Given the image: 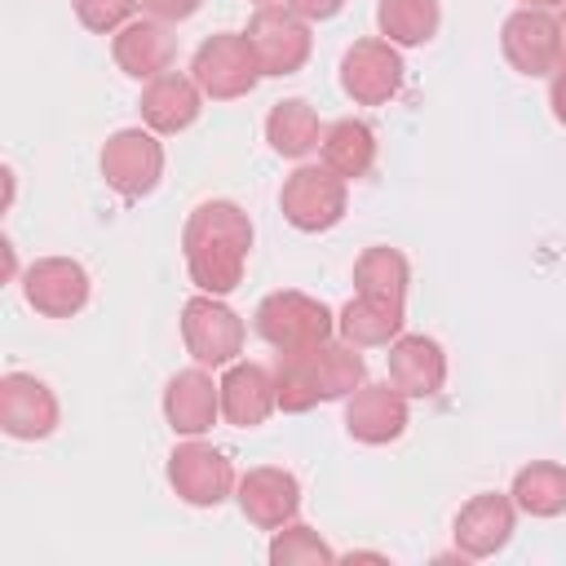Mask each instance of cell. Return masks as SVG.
Wrapping results in <instances>:
<instances>
[{"label": "cell", "instance_id": "obj_18", "mask_svg": "<svg viewBox=\"0 0 566 566\" xmlns=\"http://www.w3.org/2000/svg\"><path fill=\"white\" fill-rule=\"evenodd\" d=\"M279 407V389H274V371L261 363H230L221 376V416L234 429H256L265 424V416Z\"/></svg>", "mask_w": 566, "mask_h": 566}, {"label": "cell", "instance_id": "obj_7", "mask_svg": "<svg viewBox=\"0 0 566 566\" xmlns=\"http://www.w3.org/2000/svg\"><path fill=\"white\" fill-rule=\"evenodd\" d=\"M102 177L119 199H142L164 177V146L150 128H119L102 146Z\"/></svg>", "mask_w": 566, "mask_h": 566}, {"label": "cell", "instance_id": "obj_9", "mask_svg": "<svg viewBox=\"0 0 566 566\" xmlns=\"http://www.w3.org/2000/svg\"><path fill=\"white\" fill-rule=\"evenodd\" d=\"M402 57L389 40H354L340 57V88L358 106H385L402 88Z\"/></svg>", "mask_w": 566, "mask_h": 566}, {"label": "cell", "instance_id": "obj_28", "mask_svg": "<svg viewBox=\"0 0 566 566\" xmlns=\"http://www.w3.org/2000/svg\"><path fill=\"white\" fill-rule=\"evenodd\" d=\"M274 389H279V411H287V416H301V411L323 402L310 349H287L274 358Z\"/></svg>", "mask_w": 566, "mask_h": 566}, {"label": "cell", "instance_id": "obj_36", "mask_svg": "<svg viewBox=\"0 0 566 566\" xmlns=\"http://www.w3.org/2000/svg\"><path fill=\"white\" fill-rule=\"evenodd\" d=\"M261 4H274V0H256V9H261Z\"/></svg>", "mask_w": 566, "mask_h": 566}, {"label": "cell", "instance_id": "obj_6", "mask_svg": "<svg viewBox=\"0 0 566 566\" xmlns=\"http://www.w3.org/2000/svg\"><path fill=\"white\" fill-rule=\"evenodd\" d=\"M500 49L509 57V66L517 75H553L562 53H566V35H562V22L548 13V9H513L500 27Z\"/></svg>", "mask_w": 566, "mask_h": 566}, {"label": "cell", "instance_id": "obj_4", "mask_svg": "<svg viewBox=\"0 0 566 566\" xmlns=\"http://www.w3.org/2000/svg\"><path fill=\"white\" fill-rule=\"evenodd\" d=\"M181 340L199 367H230L243 354V318L221 296H190L181 305Z\"/></svg>", "mask_w": 566, "mask_h": 566}, {"label": "cell", "instance_id": "obj_17", "mask_svg": "<svg viewBox=\"0 0 566 566\" xmlns=\"http://www.w3.org/2000/svg\"><path fill=\"white\" fill-rule=\"evenodd\" d=\"M217 416H221V385H212V376L199 363L168 380V389H164V420L172 424V433L199 438V433L212 429Z\"/></svg>", "mask_w": 566, "mask_h": 566}, {"label": "cell", "instance_id": "obj_8", "mask_svg": "<svg viewBox=\"0 0 566 566\" xmlns=\"http://www.w3.org/2000/svg\"><path fill=\"white\" fill-rule=\"evenodd\" d=\"M243 35L261 62V75H296L314 49L305 18H296L287 4H261Z\"/></svg>", "mask_w": 566, "mask_h": 566}, {"label": "cell", "instance_id": "obj_20", "mask_svg": "<svg viewBox=\"0 0 566 566\" xmlns=\"http://www.w3.org/2000/svg\"><path fill=\"white\" fill-rule=\"evenodd\" d=\"M111 53H115V66L133 80H155L172 66V31L168 22L159 18H133L115 31L111 40Z\"/></svg>", "mask_w": 566, "mask_h": 566}, {"label": "cell", "instance_id": "obj_1", "mask_svg": "<svg viewBox=\"0 0 566 566\" xmlns=\"http://www.w3.org/2000/svg\"><path fill=\"white\" fill-rule=\"evenodd\" d=\"M181 252L190 283L208 296H226L243 283V265L252 252V221L230 199H208L186 217Z\"/></svg>", "mask_w": 566, "mask_h": 566}, {"label": "cell", "instance_id": "obj_25", "mask_svg": "<svg viewBox=\"0 0 566 566\" xmlns=\"http://www.w3.org/2000/svg\"><path fill=\"white\" fill-rule=\"evenodd\" d=\"M407 283H411V265H407V256L398 248H367L354 261V287H358V296L407 305Z\"/></svg>", "mask_w": 566, "mask_h": 566}, {"label": "cell", "instance_id": "obj_30", "mask_svg": "<svg viewBox=\"0 0 566 566\" xmlns=\"http://www.w3.org/2000/svg\"><path fill=\"white\" fill-rule=\"evenodd\" d=\"M71 4H75L80 27H88L97 35H111L124 22H133V9H137V0H71Z\"/></svg>", "mask_w": 566, "mask_h": 566}, {"label": "cell", "instance_id": "obj_3", "mask_svg": "<svg viewBox=\"0 0 566 566\" xmlns=\"http://www.w3.org/2000/svg\"><path fill=\"white\" fill-rule=\"evenodd\" d=\"M252 327L270 349L287 354V349H310V345L327 340L336 332V318L323 301H314L305 292H270V296H261Z\"/></svg>", "mask_w": 566, "mask_h": 566}, {"label": "cell", "instance_id": "obj_2", "mask_svg": "<svg viewBox=\"0 0 566 566\" xmlns=\"http://www.w3.org/2000/svg\"><path fill=\"white\" fill-rule=\"evenodd\" d=\"M190 80L203 88V97L212 102H234V97H248L261 80V62L248 44L243 31H217L208 35L195 57H190Z\"/></svg>", "mask_w": 566, "mask_h": 566}, {"label": "cell", "instance_id": "obj_27", "mask_svg": "<svg viewBox=\"0 0 566 566\" xmlns=\"http://www.w3.org/2000/svg\"><path fill=\"white\" fill-rule=\"evenodd\" d=\"M438 22H442L438 0H380L376 4V27L398 49L429 44L438 35Z\"/></svg>", "mask_w": 566, "mask_h": 566}, {"label": "cell", "instance_id": "obj_5", "mask_svg": "<svg viewBox=\"0 0 566 566\" xmlns=\"http://www.w3.org/2000/svg\"><path fill=\"white\" fill-rule=\"evenodd\" d=\"M279 208H283L287 226H296L301 234L332 230L345 217V177H336L327 164H301L283 181Z\"/></svg>", "mask_w": 566, "mask_h": 566}, {"label": "cell", "instance_id": "obj_34", "mask_svg": "<svg viewBox=\"0 0 566 566\" xmlns=\"http://www.w3.org/2000/svg\"><path fill=\"white\" fill-rule=\"evenodd\" d=\"M522 4H531V9H553V4H562V0H522Z\"/></svg>", "mask_w": 566, "mask_h": 566}, {"label": "cell", "instance_id": "obj_12", "mask_svg": "<svg viewBox=\"0 0 566 566\" xmlns=\"http://www.w3.org/2000/svg\"><path fill=\"white\" fill-rule=\"evenodd\" d=\"M57 398L44 380L27 376V371H9L0 376V429L18 442H40L57 429Z\"/></svg>", "mask_w": 566, "mask_h": 566}, {"label": "cell", "instance_id": "obj_11", "mask_svg": "<svg viewBox=\"0 0 566 566\" xmlns=\"http://www.w3.org/2000/svg\"><path fill=\"white\" fill-rule=\"evenodd\" d=\"M27 305L44 318H71L88 305V270L71 256H40L22 274Z\"/></svg>", "mask_w": 566, "mask_h": 566}, {"label": "cell", "instance_id": "obj_32", "mask_svg": "<svg viewBox=\"0 0 566 566\" xmlns=\"http://www.w3.org/2000/svg\"><path fill=\"white\" fill-rule=\"evenodd\" d=\"M283 4L305 22H327V18H336L345 9V0H283Z\"/></svg>", "mask_w": 566, "mask_h": 566}, {"label": "cell", "instance_id": "obj_26", "mask_svg": "<svg viewBox=\"0 0 566 566\" xmlns=\"http://www.w3.org/2000/svg\"><path fill=\"white\" fill-rule=\"evenodd\" d=\"M509 495L526 517H557V513H566V469L553 460H535L513 473Z\"/></svg>", "mask_w": 566, "mask_h": 566}, {"label": "cell", "instance_id": "obj_33", "mask_svg": "<svg viewBox=\"0 0 566 566\" xmlns=\"http://www.w3.org/2000/svg\"><path fill=\"white\" fill-rule=\"evenodd\" d=\"M548 106H553V119L566 124V53H562L557 71L548 75Z\"/></svg>", "mask_w": 566, "mask_h": 566}, {"label": "cell", "instance_id": "obj_10", "mask_svg": "<svg viewBox=\"0 0 566 566\" xmlns=\"http://www.w3.org/2000/svg\"><path fill=\"white\" fill-rule=\"evenodd\" d=\"M168 486L177 491V500H186V504H195V509H212V504H221L239 482H234V464H230L217 447L190 438V442H181V447L168 455Z\"/></svg>", "mask_w": 566, "mask_h": 566}, {"label": "cell", "instance_id": "obj_15", "mask_svg": "<svg viewBox=\"0 0 566 566\" xmlns=\"http://www.w3.org/2000/svg\"><path fill=\"white\" fill-rule=\"evenodd\" d=\"M513 522H517L513 495L482 491L455 513V548L464 557H495L513 539Z\"/></svg>", "mask_w": 566, "mask_h": 566}, {"label": "cell", "instance_id": "obj_35", "mask_svg": "<svg viewBox=\"0 0 566 566\" xmlns=\"http://www.w3.org/2000/svg\"><path fill=\"white\" fill-rule=\"evenodd\" d=\"M557 9H562V18H557V22H562V35H566V0H562Z\"/></svg>", "mask_w": 566, "mask_h": 566}, {"label": "cell", "instance_id": "obj_13", "mask_svg": "<svg viewBox=\"0 0 566 566\" xmlns=\"http://www.w3.org/2000/svg\"><path fill=\"white\" fill-rule=\"evenodd\" d=\"M234 491H239L234 500H239L243 517L261 531H279L287 522H296V513H301V482L287 469H274V464L248 469Z\"/></svg>", "mask_w": 566, "mask_h": 566}, {"label": "cell", "instance_id": "obj_29", "mask_svg": "<svg viewBox=\"0 0 566 566\" xmlns=\"http://www.w3.org/2000/svg\"><path fill=\"white\" fill-rule=\"evenodd\" d=\"M270 562L274 566H327V562H336V553L327 548V539L314 526L287 522L270 539Z\"/></svg>", "mask_w": 566, "mask_h": 566}, {"label": "cell", "instance_id": "obj_16", "mask_svg": "<svg viewBox=\"0 0 566 566\" xmlns=\"http://www.w3.org/2000/svg\"><path fill=\"white\" fill-rule=\"evenodd\" d=\"M137 106H142V124H146L150 133L172 137V133H186V128L199 119V111H203V88H199L190 75L164 71V75L146 80Z\"/></svg>", "mask_w": 566, "mask_h": 566}, {"label": "cell", "instance_id": "obj_24", "mask_svg": "<svg viewBox=\"0 0 566 566\" xmlns=\"http://www.w3.org/2000/svg\"><path fill=\"white\" fill-rule=\"evenodd\" d=\"M310 363H314V380H318V398L323 402H336V398H349L363 376H367V363L358 354V345L349 340H318L310 345Z\"/></svg>", "mask_w": 566, "mask_h": 566}, {"label": "cell", "instance_id": "obj_31", "mask_svg": "<svg viewBox=\"0 0 566 566\" xmlns=\"http://www.w3.org/2000/svg\"><path fill=\"white\" fill-rule=\"evenodd\" d=\"M199 4L203 0H137V9L146 18H159V22H186L199 13Z\"/></svg>", "mask_w": 566, "mask_h": 566}, {"label": "cell", "instance_id": "obj_23", "mask_svg": "<svg viewBox=\"0 0 566 566\" xmlns=\"http://www.w3.org/2000/svg\"><path fill=\"white\" fill-rule=\"evenodd\" d=\"M402 305L389 301H371V296H354L340 314H336V332L349 345H394L402 336Z\"/></svg>", "mask_w": 566, "mask_h": 566}, {"label": "cell", "instance_id": "obj_14", "mask_svg": "<svg viewBox=\"0 0 566 566\" xmlns=\"http://www.w3.org/2000/svg\"><path fill=\"white\" fill-rule=\"evenodd\" d=\"M345 429L354 442L385 447L407 429V394L394 385H358L345 398Z\"/></svg>", "mask_w": 566, "mask_h": 566}, {"label": "cell", "instance_id": "obj_22", "mask_svg": "<svg viewBox=\"0 0 566 566\" xmlns=\"http://www.w3.org/2000/svg\"><path fill=\"white\" fill-rule=\"evenodd\" d=\"M318 146H323V164L345 181L367 177L376 164V133L363 119H336L332 128H323Z\"/></svg>", "mask_w": 566, "mask_h": 566}, {"label": "cell", "instance_id": "obj_21", "mask_svg": "<svg viewBox=\"0 0 566 566\" xmlns=\"http://www.w3.org/2000/svg\"><path fill=\"white\" fill-rule=\"evenodd\" d=\"M265 142L274 155L283 159H305L318 142H323V124H318V111L305 102V97H283L270 106L265 115Z\"/></svg>", "mask_w": 566, "mask_h": 566}, {"label": "cell", "instance_id": "obj_19", "mask_svg": "<svg viewBox=\"0 0 566 566\" xmlns=\"http://www.w3.org/2000/svg\"><path fill=\"white\" fill-rule=\"evenodd\" d=\"M389 385L407 398H433L447 385V354L433 336H398L389 345Z\"/></svg>", "mask_w": 566, "mask_h": 566}]
</instances>
